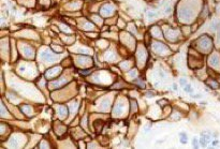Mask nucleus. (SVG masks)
Returning <instances> with one entry per match:
<instances>
[{
  "label": "nucleus",
  "instance_id": "nucleus-1",
  "mask_svg": "<svg viewBox=\"0 0 220 149\" xmlns=\"http://www.w3.org/2000/svg\"><path fill=\"white\" fill-rule=\"evenodd\" d=\"M41 56H42V58H43L44 60H46L47 62H49V61H53L55 59L54 54H51L49 51H43Z\"/></svg>",
  "mask_w": 220,
  "mask_h": 149
},
{
  "label": "nucleus",
  "instance_id": "nucleus-2",
  "mask_svg": "<svg viewBox=\"0 0 220 149\" xmlns=\"http://www.w3.org/2000/svg\"><path fill=\"white\" fill-rule=\"evenodd\" d=\"M112 11H113V8L110 7V5H103L102 8H101V14L103 15H110L112 14Z\"/></svg>",
  "mask_w": 220,
  "mask_h": 149
},
{
  "label": "nucleus",
  "instance_id": "nucleus-3",
  "mask_svg": "<svg viewBox=\"0 0 220 149\" xmlns=\"http://www.w3.org/2000/svg\"><path fill=\"white\" fill-rule=\"evenodd\" d=\"M181 143H184V144H186V143H187L186 134H183V133H181Z\"/></svg>",
  "mask_w": 220,
  "mask_h": 149
},
{
  "label": "nucleus",
  "instance_id": "nucleus-4",
  "mask_svg": "<svg viewBox=\"0 0 220 149\" xmlns=\"http://www.w3.org/2000/svg\"><path fill=\"white\" fill-rule=\"evenodd\" d=\"M171 12H172V8L170 7L169 5H165V8H164V13H165V14H170Z\"/></svg>",
  "mask_w": 220,
  "mask_h": 149
},
{
  "label": "nucleus",
  "instance_id": "nucleus-5",
  "mask_svg": "<svg viewBox=\"0 0 220 149\" xmlns=\"http://www.w3.org/2000/svg\"><path fill=\"white\" fill-rule=\"evenodd\" d=\"M184 89H185V91H187V92H192V88H191L190 85H186Z\"/></svg>",
  "mask_w": 220,
  "mask_h": 149
},
{
  "label": "nucleus",
  "instance_id": "nucleus-6",
  "mask_svg": "<svg viewBox=\"0 0 220 149\" xmlns=\"http://www.w3.org/2000/svg\"><path fill=\"white\" fill-rule=\"evenodd\" d=\"M148 16L149 17H156L157 16V13L152 12V11H149V12H148Z\"/></svg>",
  "mask_w": 220,
  "mask_h": 149
},
{
  "label": "nucleus",
  "instance_id": "nucleus-7",
  "mask_svg": "<svg viewBox=\"0 0 220 149\" xmlns=\"http://www.w3.org/2000/svg\"><path fill=\"white\" fill-rule=\"evenodd\" d=\"M181 85H187L186 79H185V78H181Z\"/></svg>",
  "mask_w": 220,
  "mask_h": 149
},
{
  "label": "nucleus",
  "instance_id": "nucleus-8",
  "mask_svg": "<svg viewBox=\"0 0 220 149\" xmlns=\"http://www.w3.org/2000/svg\"><path fill=\"white\" fill-rule=\"evenodd\" d=\"M173 89H174V90H177V85H175V84H174V85H173Z\"/></svg>",
  "mask_w": 220,
  "mask_h": 149
},
{
  "label": "nucleus",
  "instance_id": "nucleus-9",
  "mask_svg": "<svg viewBox=\"0 0 220 149\" xmlns=\"http://www.w3.org/2000/svg\"><path fill=\"white\" fill-rule=\"evenodd\" d=\"M218 36H219V37H220V27L218 28Z\"/></svg>",
  "mask_w": 220,
  "mask_h": 149
},
{
  "label": "nucleus",
  "instance_id": "nucleus-10",
  "mask_svg": "<svg viewBox=\"0 0 220 149\" xmlns=\"http://www.w3.org/2000/svg\"><path fill=\"white\" fill-rule=\"evenodd\" d=\"M218 144V141H215V142L213 143V145H217Z\"/></svg>",
  "mask_w": 220,
  "mask_h": 149
}]
</instances>
